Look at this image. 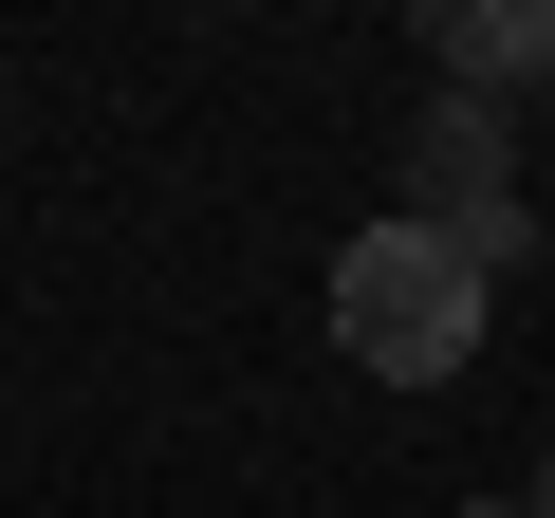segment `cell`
Returning a JSON list of instances; mask_svg holds the SVG:
<instances>
[{
    "label": "cell",
    "mask_w": 555,
    "mask_h": 518,
    "mask_svg": "<svg viewBox=\"0 0 555 518\" xmlns=\"http://www.w3.org/2000/svg\"><path fill=\"white\" fill-rule=\"evenodd\" d=\"M481 297H500V279H481L444 222H408V204L334 241V352H352L371 389H444V371L481 352Z\"/></svg>",
    "instance_id": "cell-1"
},
{
    "label": "cell",
    "mask_w": 555,
    "mask_h": 518,
    "mask_svg": "<svg viewBox=\"0 0 555 518\" xmlns=\"http://www.w3.org/2000/svg\"><path fill=\"white\" fill-rule=\"evenodd\" d=\"M463 518H555V500H463Z\"/></svg>",
    "instance_id": "cell-4"
},
{
    "label": "cell",
    "mask_w": 555,
    "mask_h": 518,
    "mask_svg": "<svg viewBox=\"0 0 555 518\" xmlns=\"http://www.w3.org/2000/svg\"><path fill=\"white\" fill-rule=\"evenodd\" d=\"M500 112L481 93H426V130H408V222H444L463 259H481V279H518V185H500Z\"/></svg>",
    "instance_id": "cell-2"
},
{
    "label": "cell",
    "mask_w": 555,
    "mask_h": 518,
    "mask_svg": "<svg viewBox=\"0 0 555 518\" xmlns=\"http://www.w3.org/2000/svg\"><path fill=\"white\" fill-rule=\"evenodd\" d=\"M537 56H555L537 0H463V20H444V93H500V75H537Z\"/></svg>",
    "instance_id": "cell-3"
}]
</instances>
